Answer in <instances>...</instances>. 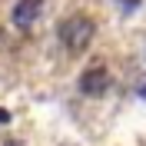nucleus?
Masks as SVG:
<instances>
[{
  "label": "nucleus",
  "mask_w": 146,
  "mask_h": 146,
  "mask_svg": "<svg viewBox=\"0 0 146 146\" xmlns=\"http://www.w3.org/2000/svg\"><path fill=\"white\" fill-rule=\"evenodd\" d=\"M7 146H20V143H7Z\"/></svg>",
  "instance_id": "7"
},
{
  "label": "nucleus",
  "mask_w": 146,
  "mask_h": 146,
  "mask_svg": "<svg viewBox=\"0 0 146 146\" xmlns=\"http://www.w3.org/2000/svg\"><path fill=\"white\" fill-rule=\"evenodd\" d=\"M119 3H123V7H126V10H133V7H136V3H139V0H119Z\"/></svg>",
  "instance_id": "4"
},
{
  "label": "nucleus",
  "mask_w": 146,
  "mask_h": 146,
  "mask_svg": "<svg viewBox=\"0 0 146 146\" xmlns=\"http://www.w3.org/2000/svg\"><path fill=\"white\" fill-rule=\"evenodd\" d=\"M110 90V70L106 66H86L80 76V93L86 96H103Z\"/></svg>",
  "instance_id": "2"
},
{
  "label": "nucleus",
  "mask_w": 146,
  "mask_h": 146,
  "mask_svg": "<svg viewBox=\"0 0 146 146\" xmlns=\"http://www.w3.org/2000/svg\"><path fill=\"white\" fill-rule=\"evenodd\" d=\"M0 123H10V113H7V110H0Z\"/></svg>",
  "instance_id": "5"
},
{
  "label": "nucleus",
  "mask_w": 146,
  "mask_h": 146,
  "mask_svg": "<svg viewBox=\"0 0 146 146\" xmlns=\"http://www.w3.org/2000/svg\"><path fill=\"white\" fill-rule=\"evenodd\" d=\"M43 13V0H17V7H13V27L17 30H30L36 23V17Z\"/></svg>",
  "instance_id": "3"
},
{
  "label": "nucleus",
  "mask_w": 146,
  "mask_h": 146,
  "mask_svg": "<svg viewBox=\"0 0 146 146\" xmlns=\"http://www.w3.org/2000/svg\"><path fill=\"white\" fill-rule=\"evenodd\" d=\"M139 96H143V100H146V83H139Z\"/></svg>",
  "instance_id": "6"
},
{
  "label": "nucleus",
  "mask_w": 146,
  "mask_h": 146,
  "mask_svg": "<svg viewBox=\"0 0 146 146\" xmlns=\"http://www.w3.org/2000/svg\"><path fill=\"white\" fill-rule=\"evenodd\" d=\"M56 33H60V43H63L70 53H83V50L93 43V36H96V23H93L90 17L76 13V17H66Z\"/></svg>",
  "instance_id": "1"
}]
</instances>
